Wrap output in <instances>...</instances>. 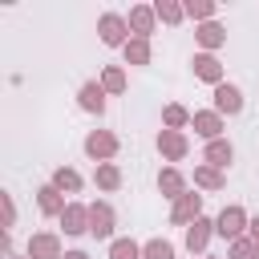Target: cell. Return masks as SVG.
<instances>
[{
  "label": "cell",
  "mask_w": 259,
  "mask_h": 259,
  "mask_svg": "<svg viewBox=\"0 0 259 259\" xmlns=\"http://www.w3.org/2000/svg\"><path fill=\"white\" fill-rule=\"evenodd\" d=\"M101 36H105L109 45H117V40H121V20H117V16H105V20H101Z\"/></svg>",
  "instance_id": "cell-2"
},
{
  "label": "cell",
  "mask_w": 259,
  "mask_h": 259,
  "mask_svg": "<svg viewBox=\"0 0 259 259\" xmlns=\"http://www.w3.org/2000/svg\"><path fill=\"white\" fill-rule=\"evenodd\" d=\"M202 40H206V45H219V28L206 24V28H202Z\"/></svg>",
  "instance_id": "cell-19"
},
{
  "label": "cell",
  "mask_w": 259,
  "mask_h": 259,
  "mask_svg": "<svg viewBox=\"0 0 259 259\" xmlns=\"http://www.w3.org/2000/svg\"><path fill=\"white\" fill-rule=\"evenodd\" d=\"M210 162H214V166H227V162H231V146L214 142V146H210Z\"/></svg>",
  "instance_id": "cell-8"
},
{
  "label": "cell",
  "mask_w": 259,
  "mask_h": 259,
  "mask_svg": "<svg viewBox=\"0 0 259 259\" xmlns=\"http://www.w3.org/2000/svg\"><path fill=\"white\" fill-rule=\"evenodd\" d=\"M81 105L101 113V105H105V101H101V89H97V85H85V89H81Z\"/></svg>",
  "instance_id": "cell-3"
},
{
  "label": "cell",
  "mask_w": 259,
  "mask_h": 259,
  "mask_svg": "<svg viewBox=\"0 0 259 259\" xmlns=\"http://www.w3.org/2000/svg\"><path fill=\"white\" fill-rule=\"evenodd\" d=\"M65 223H69L65 231H81V214H77V210H69V214H65Z\"/></svg>",
  "instance_id": "cell-21"
},
{
  "label": "cell",
  "mask_w": 259,
  "mask_h": 259,
  "mask_svg": "<svg viewBox=\"0 0 259 259\" xmlns=\"http://www.w3.org/2000/svg\"><path fill=\"white\" fill-rule=\"evenodd\" d=\"M146 259H174V251H170V243H150Z\"/></svg>",
  "instance_id": "cell-10"
},
{
  "label": "cell",
  "mask_w": 259,
  "mask_h": 259,
  "mask_svg": "<svg viewBox=\"0 0 259 259\" xmlns=\"http://www.w3.org/2000/svg\"><path fill=\"white\" fill-rule=\"evenodd\" d=\"M206 227H210V223H194V227H190V235H186V243H190V251L206 243Z\"/></svg>",
  "instance_id": "cell-7"
},
{
  "label": "cell",
  "mask_w": 259,
  "mask_h": 259,
  "mask_svg": "<svg viewBox=\"0 0 259 259\" xmlns=\"http://www.w3.org/2000/svg\"><path fill=\"white\" fill-rule=\"evenodd\" d=\"M93 231H97V235H109V210H105V206L93 210Z\"/></svg>",
  "instance_id": "cell-9"
},
{
  "label": "cell",
  "mask_w": 259,
  "mask_h": 259,
  "mask_svg": "<svg viewBox=\"0 0 259 259\" xmlns=\"http://www.w3.org/2000/svg\"><path fill=\"white\" fill-rule=\"evenodd\" d=\"M239 89L235 85H219V109H227V113H239Z\"/></svg>",
  "instance_id": "cell-1"
},
{
  "label": "cell",
  "mask_w": 259,
  "mask_h": 259,
  "mask_svg": "<svg viewBox=\"0 0 259 259\" xmlns=\"http://www.w3.org/2000/svg\"><path fill=\"white\" fill-rule=\"evenodd\" d=\"M158 12H162V16H166V20H178V16H182V12H178V8H174V4H158Z\"/></svg>",
  "instance_id": "cell-17"
},
{
  "label": "cell",
  "mask_w": 259,
  "mask_h": 259,
  "mask_svg": "<svg viewBox=\"0 0 259 259\" xmlns=\"http://www.w3.org/2000/svg\"><path fill=\"white\" fill-rule=\"evenodd\" d=\"M85 146H89V154H109V150H113V138H105V134H93Z\"/></svg>",
  "instance_id": "cell-6"
},
{
  "label": "cell",
  "mask_w": 259,
  "mask_h": 259,
  "mask_svg": "<svg viewBox=\"0 0 259 259\" xmlns=\"http://www.w3.org/2000/svg\"><path fill=\"white\" fill-rule=\"evenodd\" d=\"M182 117H186V113H182V109H178V105H170V109H166V121H170V125H178V121H182Z\"/></svg>",
  "instance_id": "cell-20"
},
{
  "label": "cell",
  "mask_w": 259,
  "mask_h": 259,
  "mask_svg": "<svg viewBox=\"0 0 259 259\" xmlns=\"http://www.w3.org/2000/svg\"><path fill=\"white\" fill-rule=\"evenodd\" d=\"M231 259H255V247H251V243H239V247H235V255H231Z\"/></svg>",
  "instance_id": "cell-16"
},
{
  "label": "cell",
  "mask_w": 259,
  "mask_h": 259,
  "mask_svg": "<svg viewBox=\"0 0 259 259\" xmlns=\"http://www.w3.org/2000/svg\"><path fill=\"white\" fill-rule=\"evenodd\" d=\"M162 186H166V190H178L182 182H178V174H162Z\"/></svg>",
  "instance_id": "cell-23"
},
{
  "label": "cell",
  "mask_w": 259,
  "mask_h": 259,
  "mask_svg": "<svg viewBox=\"0 0 259 259\" xmlns=\"http://www.w3.org/2000/svg\"><path fill=\"white\" fill-rule=\"evenodd\" d=\"M194 69H198V77L219 81V65H214V57H198V61H194Z\"/></svg>",
  "instance_id": "cell-5"
},
{
  "label": "cell",
  "mask_w": 259,
  "mask_h": 259,
  "mask_svg": "<svg viewBox=\"0 0 259 259\" xmlns=\"http://www.w3.org/2000/svg\"><path fill=\"white\" fill-rule=\"evenodd\" d=\"M162 146H166V154H170V158H178V154H182V138H162Z\"/></svg>",
  "instance_id": "cell-14"
},
{
  "label": "cell",
  "mask_w": 259,
  "mask_h": 259,
  "mask_svg": "<svg viewBox=\"0 0 259 259\" xmlns=\"http://www.w3.org/2000/svg\"><path fill=\"white\" fill-rule=\"evenodd\" d=\"M194 125H198V134H206V138H210V134H214V130H219V121H214V117H210V113H202V117H198V121H194Z\"/></svg>",
  "instance_id": "cell-13"
},
{
  "label": "cell",
  "mask_w": 259,
  "mask_h": 259,
  "mask_svg": "<svg viewBox=\"0 0 259 259\" xmlns=\"http://www.w3.org/2000/svg\"><path fill=\"white\" fill-rule=\"evenodd\" d=\"M255 243H259V219H255Z\"/></svg>",
  "instance_id": "cell-24"
},
{
  "label": "cell",
  "mask_w": 259,
  "mask_h": 259,
  "mask_svg": "<svg viewBox=\"0 0 259 259\" xmlns=\"http://www.w3.org/2000/svg\"><path fill=\"white\" fill-rule=\"evenodd\" d=\"M134 24H138V32H146L150 28V12H134Z\"/></svg>",
  "instance_id": "cell-18"
},
{
  "label": "cell",
  "mask_w": 259,
  "mask_h": 259,
  "mask_svg": "<svg viewBox=\"0 0 259 259\" xmlns=\"http://www.w3.org/2000/svg\"><path fill=\"white\" fill-rule=\"evenodd\" d=\"M190 214H198V198H186V202H178V210H174V219L182 223V219H190Z\"/></svg>",
  "instance_id": "cell-11"
},
{
  "label": "cell",
  "mask_w": 259,
  "mask_h": 259,
  "mask_svg": "<svg viewBox=\"0 0 259 259\" xmlns=\"http://www.w3.org/2000/svg\"><path fill=\"white\" fill-rule=\"evenodd\" d=\"M57 182H61V186H69V190H73V186H77V174H65V170H61V174H57Z\"/></svg>",
  "instance_id": "cell-22"
},
{
  "label": "cell",
  "mask_w": 259,
  "mask_h": 259,
  "mask_svg": "<svg viewBox=\"0 0 259 259\" xmlns=\"http://www.w3.org/2000/svg\"><path fill=\"white\" fill-rule=\"evenodd\" d=\"M239 223H243V214H239V210H223L219 231H223V235H239Z\"/></svg>",
  "instance_id": "cell-4"
},
{
  "label": "cell",
  "mask_w": 259,
  "mask_h": 259,
  "mask_svg": "<svg viewBox=\"0 0 259 259\" xmlns=\"http://www.w3.org/2000/svg\"><path fill=\"white\" fill-rule=\"evenodd\" d=\"M40 206H45V210H57V206H61V202H57V190H40Z\"/></svg>",
  "instance_id": "cell-15"
},
{
  "label": "cell",
  "mask_w": 259,
  "mask_h": 259,
  "mask_svg": "<svg viewBox=\"0 0 259 259\" xmlns=\"http://www.w3.org/2000/svg\"><path fill=\"white\" fill-rule=\"evenodd\" d=\"M113 259H138V247L134 243H113Z\"/></svg>",
  "instance_id": "cell-12"
},
{
  "label": "cell",
  "mask_w": 259,
  "mask_h": 259,
  "mask_svg": "<svg viewBox=\"0 0 259 259\" xmlns=\"http://www.w3.org/2000/svg\"><path fill=\"white\" fill-rule=\"evenodd\" d=\"M65 259H85V255H77V251H73V255H65Z\"/></svg>",
  "instance_id": "cell-25"
}]
</instances>
